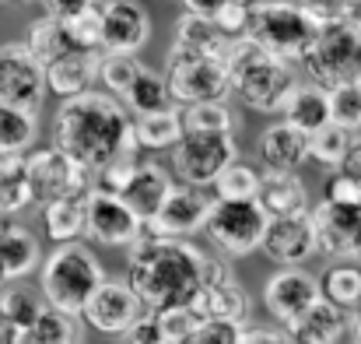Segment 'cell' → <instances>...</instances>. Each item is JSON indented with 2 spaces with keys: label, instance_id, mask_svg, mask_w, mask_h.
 I'll return each mask as SVG.
<instances>
[{
  "label": "cell",
  "instance_id": "1",
  "mask_svg": "<svg viewBox=\"0 0 361 344\" xmlns=\"http://www.w3.org/2000/svg\"><path fill=\"white\" fill-rule=\"evenodd\" d=\"M53 137L63 155H71L88 172L106 169L120 155H133V119L120 106V99L106 92H85L78 99H67L53 119Z\"/></svg>",
  "mask_w": 361,
  "mask_h": 344
},
{
  "label": "cell",
  "instance_id": "2",
  "mask_svg": "<svg viewBox=\"0 0 361 344\" xmlns=\"http://www.w3.org/2000/svg\"><path fill=\"white\" fill-rule=\"evenodd\" d=\"M200 267H204V253L197 246L144 232L130 246L126 285L137 292V299L151 313L172 309V306H193L200 292Z\"/></svg>",
  "mask_w": 361,
  "mask_h": 344
},
{
  "label": "cell",
  "instance_id": "3",
  "mask_svg": "<svg viewBox=\"0 0 361 344\" xmlns=\"http://www.w3.org/2000/svg\"><path fill=\"white\" fill-rule=\"evenodd\" d=\"M228 78H232V92H239L242 102L252 106L256 113H284L288 99L298 88V78L291 71V64L270 57L267 49H259L249 39H235L232 53H228Z\"/></svg>",
  "mask_w": 361,
  "mask_h": 344
},
{
  "label": "cell",
  "instance_id": "4",
  "mask_svg": "<svg viewBox=\"0 0 361 344\" xmlns=\"http://www.w3.org/2000/svg\"><path fill=\"white\" fill-rule=\"evenodd\" d=\"M106 281V271L99 263V256L81 246V242H67L56 246L39 271V288H42V302L49 309L81 316L88 299L99 292V285Z\"/></svg>",
  "mask_w": 361,
  "mask_h": 344
},
{
  "label": "cell",
  "instance_id": "5",
  "mask_svg": "<svg viewBox=\"0 0 361 344\" xmlns=\"http://www.w3.org/2000/svg\"><path fill=\"white\" fill-rule=\"evenodd\" d=\"M319 25L295 4V0H259L249 4V28L245 39L256 42L259 49H267L270 57L284 60V64H302V57L309 53L312 39H316Z\"/></svg>",
  "mask_w": 361,
  "mask_h": 344
},
{
  "label": "cell",
  "instance_id": "6",
  "mask_svg": "<svg viewBox=\"0 0 361 344\" xmlns=\"http://www.w3.org/2000/svg\"><path fill=\"white\" fill-rule=\"evenodd\" d=\"M302 71L323 92L348 81H361V18L323 25L309 53L302 57Z\"/></svg>",
  "mask_w": 361,
  "mask_h": 344
},
{
  "label": "cell",
  "instance_id": "7",
  "mask_svg": "<svg viewBox=\"0 0 361 344\" xmlns=\"http://www.w3.org/2000/svg\"><path fill=\"white\" fill-rule=\"evenodd\" d=\"M169 95L176 106H200V102H225L232 92L228 64L211 57H193L183 49H169L165 71H161Z\"/></svg>",
  "mask_w": 361,
  "mask_h": 344
},
{
  "label": "cell",
  "instance_id": "8",
  "mask_svg": "<svg viewBox=\"0 0 361 344\" xmlns=\"http://www.w3.org/2000/svg\"><path fill=\"white\" fill-rule=\"evenodd\" d=\"M25 172H28L32 204H39V208L92 190V172L85 165H78L71 155H63L60 148H39V151L25 155Z\"/></svg>",
  "mask_w": 361,
  "mask_h": 344
},
{
  "label": "cell",
  "instance_id": "9",
  "mask_svg": "<svg viewBox=\"0 0 361 344\" xmlns=\"http://www.w3.org/2000/svg\"><path fill=\"white\" fill-rule=\"evenodd\" d=\"M267 222L270 218L263 215L256 201H214L204 232L225 256H245L259 249Z\"/></svg>",
  "mask_w": 361,
  "mask_h": 344
},
{
  "label": "cell",
  "instance_id": "10",
  "mask_svg": "<svg viewBox=\"0 0 361 344\" xmlns=\"http://www.w3.org/2000/svg\"><path fill=\"white\" fill-rule=\"evenodd\" d=\"M235 162L232 134H183L172 148V169L186 186H214V179Z\"/></svg>",
  "mask_w": 361,
  "mask_h": 344
},
{
  "label": "cell",
  "instance_id": "11",
  "mask_svg": "<svg viewBox=\"0 0 361 344\" xmlns=\"http://www.w3.org/2000/svg\"><path fill=\"white\" fill-rule=\"evenodd\" d=\"M46 99V71L32 60L25 42H4L0 46V102L39 113Z\"/></svg>",
  "mask_w": 361,
  "mask_h": 344
},
{
  "label": "cell",
  "instance_id": "12",
  "mask_svg": "<svg viewBox=\"0 0 361 344\" xmlns=\"http://www.w3.org/2000/svg\"><path fill=\"white\" fill-rule=\"evenodd\" d=\"M214 208V197L200 186H176L169 194V201L161 204V211L144 225L147 235L158 239H190L193 232H200L207 225V215Z\"/></svg>",
  "mask_w": 361,
  "mask_h": 344
},
{
  "label": "cell",
  "instance_id": "13",
  "mask_svg": "<svg viewBox=\"0 0 361 344\" xmlns=\"http://www.w3.org/2000/svg\"><path fill=\"white\" fill-rule=\"evenodd\" d=\"M144 313H147L144 302L137 299V292H133L126 281H102L99 292L88 299L81 320H85L88 327H95L99 334L123 338Z\"/></svg>",
  "mask_w": 361,
  "mask_h": 344
},
{
  "label": "cell",
  "instance_id": "14",
  "mask_svg": "<svg viewBox=\"0 0 361 344\" xmlns=\"http://www.w3.org/2000/svg\"><path fill=\"white\" fill-rule=\"evenodd\" d=\"M151 39V14L140 0H106L102 4V53L137 57Z\"/></svg>",
  "mask_w": 361,
  "mask_h": 344
},
{
  "label": "cell",
  "instance_id": "15",
  "mask_svg": "<svg viewBox=\"0 0 361 344\" xmlns=\"http://www.w3.org/2000/svg\"><path fill=\"white\" fill-rule=\"evenodd\" d=\"M309 215H312L319 253H326L334 260H355V256H361V208H344V204L323 201Z\"/></svg>",
  "mask_w": 361,
  "mask_h": 344
},
{
  "label": "cell",
  "instance_id": "16",
  "mask_svg": "<svg viewBox=\"0 0 361 344\" xmlns=\"http://www.w3.org/2000/svg\"><path fill=\"white\" fill-rule=\"evenodd\" d=\"M312 302H319V281L302 267H284L263 285V306L277 324H295Z\"/></svg>",
  "mask_w": 361,
  "mask_h": 344
},
{
  "label": "cell",
  "instance_id": "17",
  "mask_svg": "<svg viewBox=\"0 0 361 344\" xmlns=\"http://www.w3.org/2000/svg\"><path fill=\"white\" fill-rule=\"evenodd\" d=\"M259 249L281 267H302L312 253H319L312 215L305 211V215H291V218H270Z\"/></svg>",
  "mask_w": 361,
  "mask_h": 344
},
{
  "label": "cell",
  "instance_id": "18",
  "mask_svg": "<svg viewBox=\"0 0 361 344\" xmlns=\"http://www.w3.org/2000/svg\"><path fill=\"white\" fill-rule=\"evenodd\" d=\"M85 235L102 242V246H133L144 225L133 218V211L123 204L120 197L109 194H95L88 190V222H85Z\"/></svg>",
  "mask_w": 361,
  "mask_h": 344
},
{
  "label": "cell",
  "instance_id": "19",
  "mask_svg": "<svg viewBox=\"0 0 361 344\" xmlns=\"http://www.w3.org/2000/svg\"><path fill=\"white\" fill-rule=\"evenodd\" d=\"M259 162L267 172L274 176H295L302 169V162H309V137L302 130H295L291 123H270L259 134Z\"/></svg>",
  "mask_w": 361,
  "mask_h": 344
},
{
  "label": "cell",
  "instance_id": "20",
  "mask_svg": "<svg viewBox=\"0 0 361 344\" xmlns=\"http://www.w3.org/2000/svg\"><path fill=\"white\" fill-rule=\"evenodd\" d=\"M172 190H176V186H172V176H169L158 162H140L137 172L130 176V183L123 186L120 201L133 211V218H137L140 225H147V222L161 211V204L169 201Z\"/></svg>",
  "mask_w": 361,
  "mask_h": 344
},
{
  "label": "cell",
  "instance_id": "21",
  "mask_svg": "<svg viewBox=\"0 0 361 344\" xmlns=\"http://www.w3.org/2000/svg\"><path fill=\"white\" fill-rule=\"evenodd\" d=\"M348 327H351V316L344 309L330 306L326 299H319L295 324L284 327V338L291 344H337Z\"/></svg>",
  "mask_w": 361,
  "mask_h": 344
},
{
  "label": "cell",
  "instance_id": "22",
  "mask_svg": "<svg viewBox=\"0 0 361 344\" xmlns=\"http://www.w3.org/2000/svg\"><path fill=\"white\" fill-rule=\"evenodd\" d=\"M42 260L39 239L18 222H0V281L11 285L25 274H32Z\"/></svg>",
  "mask_w": 361,
  "mask_h": 344
},
{
  "label": "cell",
  "instance_id": "23",
  "mask_svg": "<svg viewBox=\"0 0 361 344\" xmlns=\"http://www.w3.org/2000/svg\"><path fill=\"white\" fill-rule=\"evenodd\" d=\"M99 57L102 53H81V49L67 53L63 60L46 67V88L53 95H60L63 102L92 92V81L99 78Z\"/></svg>",
  "mask_w": 361,
  "mask_h": 344
},
{
  "label": "cell",
  "instance_id": "24",
  "mask_svg": "<svg viewBox=\"0 0 361 344\" xmlns=\"http://www.w3.org/2000/svg\"><path fill=\"white\" fill-rule=\"evenodd\" d=\"M256 204L263 208L267 218H291L309 211V190L302 186L298 176H274L267 172L256 194Z\"/></svg>",
  "mask_w": 361,
  "mask_h": 344
},
{
  "label": "cell",
  "instance_id": "25",
  "mask_svg": "<svg viewBox=\"0 0 361 344\" xmlns=\"http://www.w3.org/2000/svg\"><path fill=\"white\" fill-rule=\"evenodd\" d=\"M176 49L193 53V57H211V60H228L232 53V39L225 32H218L214 21L207 18H193L183 14L176 21Z\"/></svg>",
  "mask_w": 361,
  "mask_h": 344
},
{
  "label": "cell",
  "instance_id": "26",
  "mask_svg": "<svg viewBox=\"0 0 361 344\" xmlns=\"http://www.w3.org/2000/svg\"><path fill=\"white\" fill-rule=\"evenodd\" d=\"M193 309L200 320H228V324H242L249 313V295L239 281H225V285H211L200 288L193 299Z\"/></svg>",
  "mask_w": 361,
  "mask_h": 344
},
{
  "label": "cell",
  "instance_id": "27",
  "mask_svg": "<svg viewBox=\"0 0 361 344\" xmlns=\"http://www.w3.org/2000/svg\"><path fill=\"white\" fill-rule=\"evenodd\" d=\"M120 106L133 116H154V113L176 109L165 78H161L158 71H151V67H140V74L133 78V85L120 95Z\"/></svg>",
  "mask_w": 361,
  "mask_h": 344
},
{
  "label": "cell",
  "instance_id": "28",
  "mask_svg": "<svg viewBox=\"0 0 361 344\" xmlns=\"http://www.w3.org/2000/svg\"><path fill=\"white\" fill-rule=\"evenodd\" d=\"M85 222H88V194H78V197H63V201H53L42 208V225L46 235L60 246L74 242L85 235Z\"/></svg>",
  "mask_w": 361,
  "mask_h": 344
},
{
  "label": "cell",
  "instance_id": "29",
  "mask_svg": "<svg viewBox=\"0 0 361 344\" xmlns=\"http://www.w3.org/2000/svg\"><path fill=\"white\" fill-rule=\"evenodd\" d=\"M25 49H28L32 60L46 71V67H53L56 60H63L67 53H74V42H71L63 21L39 18V21H32V28H28V35H25Z\"/></svg>",
  "mask_w": 361,
  "mask_h": 344
},
{
  "label": "cell",
  "instance_id": "30",
  "mask_svg": "<svg viewBox=\"0 0 361 344\" xmlns=\"http://www.w3.org/2000/svg\"><path fill=\"white\" fill-rule=\"evenodd\" d=\"M284 123H291L295 130H302L305 137L323 130L330 123V102H326V92L316 88V85H298L295 95L288 99L284 106Z\"/></svg>",
  "mask_w": 361,
  "mask_h": 344
},
{
  "label": "cell",
  "instance_id": "31",
  "mask_svg": "<svg viewBox=\"0 0 361 344\" xmlns=\"http://www.w3.org/2000/svg\"><path fill=\"white\" fill-rule=\"evenodd\" d=\"M32 344H85V327H81V316H71V313H60V309H42L39 320L21 331Z\"/></svg>",
  "mask_w": 361,
  "mask_h": 344
},
{
  "label": "cell",
  "instance_id": "32",
  "mask_svg": "<svg viewBox=\"0 0 361 344\" xmlns=\"http://www.w3.org/2000/svg\"><path fill=\"white\" fill-rule=\"evenodd\" d=\"M32 204L25 155H0V215L11 218Z\"/></svg>",
  "mask_w": 361,
  "mask_h": 344
},
{
  "label": "cell",
  "instance_id": "33",
  "mask_svg": "<svg viewBox=\"0 0 361 344\" xmlns=\"http://www.w3.org/2000/svg\"><path fill=\"white\" fill-rule=\"evenodd\" d=\"M133 141H137V148H147V151L176 148V144L183 141V119H179V109L154 113V116H137V119H133Z\"/></svg>",
  "mask_w": 361,
  "mask_h": 344
},
{
  "label": "cell",
  "instance_id": "34",
  "mask_svg": "<svg viewBox=\"0 0 361 344\" xmlns=\"http://www.w3.org/2000/svg\"><path fill=\"white\" fill-rule=\"evenodd\" d=\"M319 299H326L330 306L355 313L361 302V267L355 263H337L319 278Z\"/></svg>",
  "mask_w": 361,
  "mask_h": 344
},
{
  "label": "cell",
  "instance_id": "35",
  "mask_svg": "<svg viewBox=\"0 0 361 344\" xmlns=\"http://www.w3.org/2000/svg\"><path fill=\"white\" fill-rule=\"evenodd\" d=\"M35 141V113L0 102V155H25Z\"/></svg>",
  "mask_w": 361,
  "mask_h": 344
},
{
  "label": "cell",
  "instance_id": "36",
  "mask_svg": "<svg viewBox=\"0 0 361 344\" xmlns=\"http://www.w3.org/2000/svg\"><path fill=\"white\" fill-rule=\"evenodd\" d=\"M263 183V172L249 162H232L218 179H214V201H256Z\"/></svg>",
  "mask_w": 361,
  "mask_h": 344
},
{
  "label": "cell",
  "instance_id": "37",
  "mask_svg": "<svg viewBox=\"0 0 361 344\" xmlns=\"http://www.w3.org/2000/svg\"><path fill=\"white\" fill-rule=\"evenodd\" d=\"M183 134H232L235 116L225 109V102H200V106H183Z\"/></svg>",
  "mask_w": 361,
  "mask_h": 344
},
{
  "label": "cell",
  "instance_id": "38",
  "mask_svg": "<svg viewBox=\"0 0 361 344\" xmlns=\"http://www.w3.org/2000/svg\"><path fill=\"white\" fill-rule=\"evenodd\" d=\"M348 151H351V134L334 126V123H326L323 130L309 134V158L319 162L323 169H341Z\"/></svg>",
  "mask_w": 361,
  "mask_h": 344
},
{
  "label": "cell",
  "instance_id": "39",
  "mask_svg": "<svg viewBox=\"0 0 361 344\" xmlns=\"http://www.w3.org/2000/svg\"><path fill=\"white\" fill-rule=\"evenodd\" d=\"M330 102V123L341 130H361V81H348L326 92Z\"/></svg>",
  "mask_w": 361,
  "mask_h": 344
},
{
  "label": "cell",
  "instance_id": "40",
  "mask_svg": "<svg viewBox=\"0 0 361 344\" xmlns=\"http://www.w3.org/2000/svg\"><path fill=\"white\" fill-rule=\"evenodd\" d=\"M0 306H4V313H7V320L14 324L18 334L28 331V327L39 320V313L46 309V302H42L35 292H28V288H4Z\"/></svg>",
  "mask_w": 361,
  "mask_h": 344
},
{
  "label": "cell",
  "instance_id": "41",
  "mask_svg": "<svg viewBox=\"0 0 361 344\" xmlns=\"http://www.w3.org/2000/svg\"><path fill=\"white\" fill-rule=\"evenodd\" d=\"M140 60L137 57H116V53H102L99 57V78H102V85H106V92L113 95V99H120L123 92L133 85V78L140 74Z\"/></svg>",
  "mask_w": 361,
  "mask_h": 344
},
{
  "label": "cell",
  "instance_id": "42",
  "mask_svg": "<svg viewBox=\"0 0 361 344\" xmlns=\"http://www.w3.org/2000/svg\"><path fill=\"white\" fill-rule=\"evenodd\" d=\"M63 25H67V35H71L74 49L102 53V7H92V11H85V14L63 21Z\"/></svg>",
  "mask_w": 361,
  "mask_h": 344
},
{
  "label": "cell",
  "instance_id": "43",
  "mask_svg": "<svg viewBox=\"0 0 361 344\" xmlns=\"http://www.w3.org/2000/svg\"><path fill=\"white\" fill-rule=\"evenodd\" d=\"M158 320V331H161V341L165 344H183L197 327H200V316L193 306H172V309H158L154 313Z\"/></svg>",
  "mask_w": 361,
  "mask_h": 344
},
{
  "label": "cell",
  "instance_id": "44",
  "mask_svg": "<svg viewBox=\"0 0 361 344\" xmlns=\"http://www.w3.org/2000/svg\"><path fill=\"white\" fill-rule=\"evenodd\" d=\"M137 151L133 155H120L116 162H109L106 169H99V172H92V190L95 194H109V197H120L123 186L130 183V176L137 172Z\"/></svg>",
  "mask_w": 361,
  "mask_h": 344
},
{
  "label": "cell",
  "instance_id": "45",
  "mask_svg": "<svg viewBox=\"0 0 361 344\" xmlns=\"http://www.w3.org/2000/svg\"><path fill=\"white\" fill-rule=\"evenodd\" d=\"M319 28L323 25H337V21H348V18H355V11H358V0H295Z\"/></svg>",
  "mask_w": 361,
  "mask_h": 344
},
{
  "label": "cell",
  "instance_id": "46",
  "mask_svg": "<svg viewBox=\"0 0 361 344\" xmlns=\"http://www.w3.org/2000/svg\"><path fill=\"white\" fill-rule=\"evenodd\" d=\"M323 201L344 204V208H361V183L355 176H348L344 169H334L323 183Z\"/></svg>",
  "mask_w": 361,
  "mask_h": 344
},
{
  "label": "cell",
  "instance_id": "47",
  "mask_svg": "<svg viewBox=\"0 0 361 344\" xmlns=\"http://www.w3.org/2000/svg\"><path fill=\"white\" fill-rule=\"evenodd\" d=\"M245 327L228 324V320H200V327L186 338L183 344H242Z\"/></svg>",
  "mask_w": 361,
  "mask_h": 344
},
{
  "label": "cell",
  "instance_id": "48",
  "mask_svg": "<svg viewBox=\"0 0 361 344\" xmlns=\"http://www.w3.org/2000/svg\"><path fill=\"white\" fill-rule=\"evenodd\" d=\"M214 25H218V32H225L232 42H235V39H245L249 4H245V0H225V7L214 14Z\"/></svg>",
  "mask_w": 361,
  "mask_h": 344
},
{
  "label": "cell",
  "instance_id": "49",
  "mask_svg": "<svg viewBox=\"0 0 361 344\" xmlns=\"http://www.w3.org/2000/svg\"><path fill=\"white\" fill-rule=\"evenodd\" d=\"M39 4H42L46 18H53V21H71V18L92 11V7H102L106 0H39Z\"/></svg>",
  "mask_w": 361,
  "mask_h": 344
},
{
  "label": "cell",
  "instance_id": "50",
  "mask_svg": "<svg viewBox=\"0 0 361 344\" xmlns=\"http://www.w3.org/2000/svg\"><path fill=\"white\" fill-rule=\"evenodd\" d=\"M123 344H165L161 341V331H158V320H154V313L147 309L126 334H123Z\"/></svg>",
  "mask_w": 361,
  "mask_h": 344
},
{
  "label": "cell",
  "instance_id": "51",
  "mask_svg": "<svg viewBox=\"0 0 361 344\" xmlns=\"http://www.w3.org/2000/svg\"><path fill=\"white\" fill-rule=\"evenodd\" d=\"M183 7H186V14H193V18L214 21V14L225 7V0H183Z\"/></svg>",
  "mask_w": 361,
  "mask_h": 344
},
{
  "label": "cell",
  "instance_id": "52",
  "mask_svg": "<svg viewBox=\"0 0 361 344\" xmlns=\"http://www.w3.org/2000/svg\"><path fill=\"white\" fill-rule=\"evenodd\" d=\"M242 344H291L284 334H277V331H263V327H256V331H245L242 334Z\"/></svg>",
  "mask_w": 361,
  "mask_h": 344
},
{
  "label": "cell",
  "instance_id": "53",
  "mask_svg": "<svg viewBox=\"0 0 361 344\" xmlns=\"http://www.w3.org/2000/svg\"><path fill=\"white\" fill-rule=\"evenodd\" d=\"M341 169L361 183V137L358 141H351V151H348V158H344V165H341Z\"/></svg>",
  "mask_w": 361,
  "mask_h": 344
},
{
  "label": "cell",
  "instance_id": "54",
  "mask_svg": "<svg viewBox=\"0 0 361 344\" xmlns=\"http://www.w3.org/2000/svg\"><path fill=\"white\" fill-rule=\"evenodd\" d=\"M14 341H18V331H14V324L7 320V313L0 306V344H14Z\"/></svg>",
  "mask_w": 361,
  "mask_h": 344
},
{
  "label": "cell",
  "instance_id": "55",
  "mask_svg": "<svg viewBox=\"0 0 361 344\" xmlns=\"http://www.w3.org/2000/svg\"><path fill=\"white\" fill-rule=\"evenodd\" d=\"M351 331H355V344H361V302L355 309V316H351Z\"/></svg>",
  "mask_w": 361,
  "mask_h": 344
},
{
  "label": "cell",
  "instance_id": "56",
  "mask_svg": "<svg viewBox=\"0 0 361 344\" xmlns=\"http://www.w3.org/2000/svg\"><path fill=\"white\" fill-rule=\"evenodd\" d=\"M4 288H7V285H4V281H0V295H4Z\"/></svg>",
  "mask_w": 361,
  "mask_h": 344
},
{
  "label": "cell",
  "instance_id": "57",
  "mask_svg": "<svg viewBox=\"0 0 361 344\" xmlns=\"http://www.w3.org/2000/svg\"><path fill=\"white\" fill-rule=\"evenodd\" d=\"M245 4H249V0H245Z\"/></svg>",
  "mask_w": 361,
  "mask_h": 344
},
{
  "label": "cell",
  "instance_id": "58",
  "mask_svg": "<svg viewBox=\"0 0 361 344\" xmlns=\"http://www.w3.org/2000/svg\"><path fill=\"white\" fill-rule=\"evenodd\" d=\"M358 4H361V0H358Z\"/></svg>",
  "mask_w": 361,
  "mask_h": 344
}]
</instances>
